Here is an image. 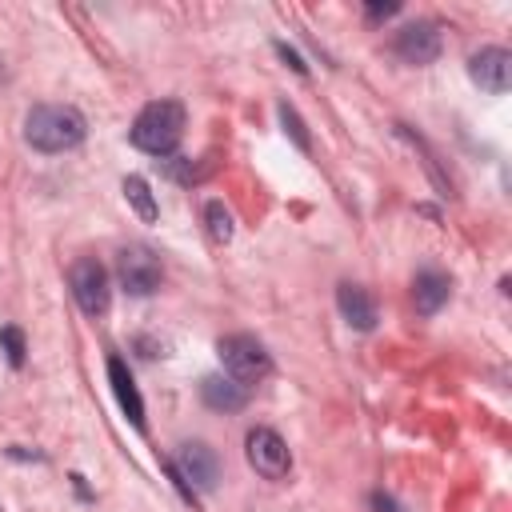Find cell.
Returning <instances> with one entry per match:
<instances>
[{"label": "cell", "instance_id": "obj_1", "mask_svg": "<svg viewBox=\"0 0 512 512\" xmlns=\"http://www.w3.org/2000/svg\"><path fill=\"white\" fill-rule=\"evenodd\" d=\"M88 124L72 104H36L24 116V140L36 152H68L84 140Z\"/></svg>", "mask_w": 512, "mask_h": 512}, {"label": "cell", "instance_id": "obj_2", "mask_svg": "<svg viewBox=\"0 0 512 512\" xmlns=\"http://www.w3.org/2000/svg\"><path fill=\"white\" fill-rule=\"evenodd\" d=\"M132 144L148 156H172L184 140V104L180 100H152L132 120Z\"/></svg>", "mask_w": 512, "mask_h": 512}, {"label": "cell", "instance_id": "obj_3", "mask_svg": "<svg viewBox=\"0 0 512 512\" xmlns=\"http://www.w3.org/2000/svg\"><path fill=\"white\" fill-rule=\"evenodd\" d=\"M216 352H220V360H224V372L236 380V384H256V380H264L268 372H272V356H268V348L256 340V336H248V332H236V336H224L220 344H216Z\"/></svg>", "mask_w": 512, "mask_h": 512}, {"label": "cell", "instance_id": "obj_4", "mask_svg": "<svg viewBox=\"0 0 512 512\" xmlns=\"http://www.w3.org/2000/svg\"><path fill=\"white\" fill-rule=\"evenodd\" d=\"M68 284H72V296L76 304L88 312V316H104L108 304H112V288H108V268L96 260V256H80L68 272Z\"/></svg>", "mask_w": 512, "mask_h": 512}, {"label": "cell", "instance_id": "obj_5", "mask_svg": "<svg viewBox=\"0 0 512 512\" xmlns=\"http://www.w3.org/2000/svg\"><path fill=\"white\" fill-rule=\"evenodd\" d=\"M116 272H120V284H124L132 296H148V292H156L160 280H164L160 256H156L152 248H144V244L124 248L120 260H116Z\"/></svg>", "mask_w": 512, "mask_h": 512}, {"label": "cell", "instance_id": "obj_6", "mask_svg": "<svg viewBox=\"0 0 512 512\" xmlns=\"http://www.w3.org/2000/svg\"><path fill=\"white\" fill-rule=\"evenodd\" d=\"M244 452H248V464H252L264 480H280V476H288V468H292V452H288V444L280 440V432H272V428H252L248 440H244Z\"/></svg>", "mask_w": 512, "mask_h": 512}, {"label": "cell", "instance_id": "obj_7", "mask_svg": "<svg viewBox=\"0 0 512 512\" xmlns=\"http://www.w3.org/2000/svg\"><path fill=\"white\" fill-rule=\"evenodd\" d=\"M440 48H444V32L432 20H416V24H408V28L396 32V56L404 64H416V68L420 64H432L440 56Z\"/></svg>", "mask_w": 512, "mask_h": 512}, {"label": "cell", "instance_id": "obj_8", "mask_svg": "<svg viewBox=\"0 0 512 512\" xmlns=\"http://www.w3.org/2000/svg\"><path fill=\"white\" fill-rule=\"evenodd\" d=\"M172 468H176L184 480H192L196 488H216V480H220V460H216V452H212L208 444H200V440L180 444Z\"/></svg>", "mask_w": 512, "mask_h": 512}, {"label": "cell", "instance_id": "obj_9", "mask_svg": "<svg viewBox=\"0 0 512 512\" xmlns=\"http://www.w3.org/2000/svg\"><path fill=\"white\" fill-rule=\"evenodd\" d=\"M468 76L484 92H508V84H512V56L504 48H480L468 60Z\"/></svg>", "mask_w": 512, "mask_h": 512}, {"label": "cell", "instance_id": "obj_10", "mask_svg": "<svg viewBox=\"0 0 512 512\" xmlns=\"http://www.w3.org/2000/svg\"><path fill=\"white\" fill-rule=\"evenodd\" d=\"M108 384H112V392H116L124 416H128L136 428H144V400H140V388H136L128 364H124L120 356H108Z\"/></svg>", "mask_w": 512, "mask_h": 512}, {"label": "cell", "instance_id": "obj_11", "mask_svg": "<svg viewBox=\"0 0 512 512\" xmlns=\"http://www.w3.org/2000/svg\"><path fill=\"white\" fill-rule=\"evenodd\" d=\"M336 304H340V316L352 328H360V332H372L376 328V300L360 284H340L336 288Z\"/></svg>", "mask_w": 512, "mask_h": 512}, {"label": "cell", "instance_id": "obj_12", "mask_svg": "<svg viewBox=\"0 0 512 512\" xmlns=\"http://www.w3.org/2000/svg\"><path fill=\"white\" fill-rule=\"evenodd\" d=\"M448 292H452V284L444 272H420L412 284V304L420 316H436L448 304Z\"/></svg>", "mask_w": 512, "mask_h": 512}, {"label": "cell", "instance_id": "obj_13", "mask_svg": "<svg viewBox=\"0 0 512 512\" xmlns=\"http://www.w3.org/2000/svg\"><path fill=\"white\" fill-rule=\"evenodd\" d=\"M200 396H204V404L216 408V412H236V408L248 404V388L236 384L232 376H204Z\"/></svg>", "mask_w": 512, "mask_h": 512}, {"label": "cell", "instance_id": "obj_14", "mask_svg": "<svg viewBox=\"0 0 512 512\" xmlns=\"http://www.w3.org/2000/svg\"><path fill=\"white\" fill-rule=\"evenodd\" d=\"M124 196L140 212V220H148V224L156 220V200H152V188H148L144 176H124Z\"/></svg>", "mask_w": 512, "mask_h": 512}, {"label": "cell", "instance_id": "obj_15", "mask_svg": "<svg viewBox=\"0 0 512 512\" xmlns=\"http://www.w3.org/2000/svg\"><path fill=\"white\" fill-rule=\"evenodd\" d=\"M204 220H208V236L216 244H228L232 240V212L220 204V200H208L204 204Z\"/></svg>", "mask_w": 512, "mask_h": 512}, {"label": "cell", "instance_id": "obj_16", "mask_svg": "<svg viewBox=\"0 0 512 512\" xmlns=\"http://www.w3.org/2000/svg\"><path fill=\"white\" fill-rule=\"evenodd\" d=\"M276 112H280V124H284V132L296 140V148H300V152H308V148H312V140H308V132H304V120L296 116V108H292V104H280Z\"/></svg>", "mask_w": 512, "mask_h": 512}, {"label": "cell", "instance_id": "obj_17", "mask_svg": "<svg viewBox=\"0 0 512 512\" xmlns=\"http://www.w3.org/2000/svg\"><path fill=\"white\" fill-rule=\"evenodd\" d=\"M0 348H4V356H8V364L12 368H20L24 364V332L20 328H0Z\"/></svg>", "mask_w": 512, "mask_h": 512}, {"label": "cell", "instance_id": "obj_18", "mask_svg": "<svg viewBox=\"0 0 512 512\" xmlns=\"http://www.w3.org/2000/svg\"><path fill=\"white\" fill-rule=\"evenodd\" d=\"M276 52H280V60H288V64H292V72H300V76L308 72V68H304V60H300V56H296L288 44H276Z\"/></svg>", "mask_w": 512, "mask_h": 512}, {"label": "cell", "instance_id": "obj_19", "mask_svg": "<svg viewBox=\"0 0 512 512\" xmlns=\"http://www.w3.org/2000/svg\"><path fill=\"white\" fill-rule=\"evenodd\" d=\"M372 508L376 512H400V504L392 496H384V492H372Z\"/></svg>", "mask_w": 512, "mask_h": 512}, {"label": "cell", "instance_id": "obj_20", "mask_svg": "<svg viewBox=\"0 0 512 512\" xmlns=\"http://www.w3.org/2000/svg\"><path fill=\"white\" fill-rule=\"evenodd\" d=\"M396 12H400L396 0H392V4H368V16H372V20H380V16H396Z\"/></svg>", "mask_w": 512, "mask_h": 512}]
</instances>
